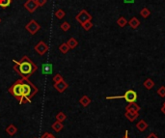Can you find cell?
<instances>
[{"instance_id":"836d02e7","label":"cell","mask_w":165,"mask_h":138,"mask_svg":"<svg viewBox=\"0 0 165 138\" xmlns=\"http://www.w3.org/2000/svg\"><path fill=\"white\" fill-rule=\"evenodd\" d=\"M134 0H125V2L126 3H132Z\"/></svg>"},{"instance_id":"cb8c5ba5","label":"cell","mask_w":165,"mask_h":138,"mask_svg":"<svg viewBox=\"0 0 165 138\" xmlns=\"http://www.w3.org/2000/svg\"><path fill=\"white\" fill-rule=\"evenodd\" d=\"M140 15H141V16H143L144 18H147L148 16L151 15V12L148 8H143L140 11Z\"/></svg>"},{"instance_id":"5bb4252c","label":"cell","mask_w":165,"mask_h":138,"mask_svg":"<svg viewBox=\"0 0 165 138\" xmlns=\"http://www.w3.org/2000/svg\"><path fill=\"white\" fill-rule=\"evenodd\" d=\"M67 45H69V47H70V49H74L77 47L78 45V42L76 41V39L74 38H70L69 39V41L67 42Z\"/></svg>"},{"instance_id":"1f68e13d","label":"cell","mask_w":165,"mask_h":138,"mask_svg":"<svg viewBox=\"0 0 165 138\" xmlns=\"http://www.w3.org/2000/svg\"><path fill=\"white\" fill-rule=\"evenodd\" d=\"M123 138H130V137H128V130H126V132H125V136Z\"/></svg>"},{"instance_id":"2e32d148","label":"cell","mask_w":165,"mask_h":138,"mask_svg":"<svg viewBox=\"0 0 165 138\" xmlns=\"http://www.w3.org/2000/svg\"><path fill=\"white\" fill-rule=\"evenodd\" d=\"M52 71V66L50 64H44L42 65V74H50Z\"/></svg>"},{"instance_id":"4316f807","label":"cell","mask_w":165,"mask_h":138,"mask_svg":"<svg viewBox=\"0 0 165 138\" xmlns=\"http://www.w3.org/2000/svg\"><path fill=\"white\" fill-rule=\"evenodd\" d=\"M157 93L158 94V96L161 97V98H164L165 97V86H161L157 89Z\"/></svg>"},{"instance_id":"f546056e","label":"cell","mask_w":165,"mask_h":138,"mask_svg":"<svg viewBox=\"0 0 165 138\" xmlns=\"http://www.w3.org/2000/svg\"><path fill=\"white\" fill-rule=\"evenodd\" d=\"M47 2V0H36V3H37L38 7H42V6H44Z\"/></svg>"},{"instance_id":"4fadbf2b","label":"cell","mask_w":165,"mask_h":138,"mask_svg":"<svg viewBox=\"0 0 165 138\" xmlns=\"http://www.w3.org/2000/svg\"><path fill=\"white\" fill-rule=\"evenodd\" d=\"M128 25L130 26L131 28H133V29H136L139 27V25H140V21L137 18H130V21L127 22Z\"/></svg>"},{"instance_id":"8fae6325","label":"cell","mask_w":165,"mask_h":138,"mask_svg":"<svg viewBox=\"0 0 165 138\" xmlns=\"http://www.w3.org/2000/svg\"><path fill=\"white\" fill-rule=\"evenodd\" d=\"M141 109L140 106L138 105L136 103H128L126 107V111H134V112H139V110Z\"/></svg>"},{"instance_id":"6da1fadb","label":"cell","mask_w":165,"mask_h":138,"mask_svg":"<svg viewBox=\"0 0 165 138\" xmlns=\"http://www.w3.org/2000/svg\"><path fill=\"white\" fill-rule=\"evenodd\" d=\"M13 62L15 63L14 70L21 75V77L28 78L38 70L37 66L33 63V61L31 59H29L28 56H23L21 61L13 60Z\"/></svg>"},{"instance_id":"52a82bcc","label":"cell","mask_w":165,"mask_h":138,"mask_svg":"<svg viewBox=\"0 0 165 138\" xmlns=\"http://www.w3.org/2000/svg\"><path fill=\"white\" fill-rule=\"evenodd\" d=\"M48 48H49L48 45L42 41L39 42L38 44L35 45V51L37 52V53H39L40 55H44L47 53L48 51Z\"/></svg>"},{"instance_id":"ffe728a7","label":"cell","mask_w":165,"mask_h":138,"mask_svg":"<svg viewBox=\"0 0 165 138\" xmlns=\"http://www.w3.org/2000/svg\"><path fill=\"white\" fill-rule=\"evenodd\" d=\"M65 16H66V13H65L62 9H58L57 11L55 12V16H56V18H57L58 19L64 18Z\"/></svg>"},{"instance_id":"44dd1931","label":"cell","mask_w":165,"mask_h":138,"mask_svg":"<svg viewBox=\"0 0 165 138\" xmlns=\"http://www.w3.org/2000/svg\"><path fill=\"white\" fill-rule=\"evenodd\" d=\"M12 3V0H0V7L2 9L8 8Z\"/></svg>"},{"instance_id":"3957f363","label":"cell","mask_w":165,"mask_h":138,"mask_svg":"<svg viewBox=\"0 0 165 138\" xmlns=\"http://www.w3.org/2000/svg\"><path fill=\"white\" fill-rule=\"evenodd\" d=\"M9 93L19 100L22 97V78L16 80L11 87L9 88Z\"/></svg>"},{"instance_id":"f1b7e54d","label":"cell","mask_w":165,"mask_h":138,"mask_svg":"<svg viewBox=\"0 0 165 138\" xmlns=\"http://www.w3.org/2000/svg\"><path fill=\"white\" fill-rule=\"evenodd\" d=\"M62 80H64L63 79V77H62V75L61 74H57L55 75V76L53 77V81H54V83H58V82H60V81H62Z\"/></svg>"},{"instance_id":"d6986e66","label":"cell","mask_w":165,"mask_h":138,"mask_svg":"<svg viewBox=\"0 0 165 138\" xmlns=\"http://www.w3.org/2000/svg\"><path fill=\"white\" fill-rule=\"evenodd\" d=\"M59 50H60L62 53L65 54L70 50V47H69V45H67V42H64V44L60 45V47H59Z\"/></svg>"},{"instance_id":"ba28073f","label":"cell","mask_w":165,"mask_h":138,"mask_svg":"<svg viewBox=\"0 0 165 138\" xmlns=\"http://www.w3.org/2000/svg\"><path fill=\"white\" fill-rule=\"evenodd\" d=\"M24 8L27 10L29 13H34L38 8V5L36 3V0H27L24 3Z\"/></svg>"},{"instance_id":"e575fe53","label":"cell","mask_w":165,"mask_h":138,"mask_svg":"<svg viewBox=\"0 0 165 138\" xmlns=\"http://www.w3.org/2000/svg\"><path fill=\"white\" fill-rule=\"evenodd\" d=\"M162 106H165V101H164V103H163V104H162Z\"/></svg>"},{"instance_id":"ac0fdd59","label":"cell","mask_w":165,"mask_h":138,"mask_svg":"<svg viewBox=\"0 0 165 138\" xmlns=\"http://www.w3.org/2000/svg\"><path fill=\"white\" fill-rule=\"evenodd\" d=\"M117 24L120 26V27H125V26L127 24V19L125 18V16H120V18H118Z\"/></svg>"},{"instance_id":"4dcf8cb0","label":"cell","mask_w":165,"mask_h":138,"mask_svg":"<svg viewBox=\"0 0 165 138\" xmlns=\"http://www.w3.org/2000/svg\"><path fill=\"white\" fill-rule=\"evenodd\" d=\"M146 138H158L157 135H156V133H154V132H151V134H149Z\"/></svg>"},{"instance_id":"d590c367","label":"cell","mask_w":165,"mask_h":138,"mask_svg":"<svg viewBox=\"0 0 165 138\" xmlns=\"http://www.w3.org/2000/svg\"><path fill=\"white\" fill-rule=\"evenodd\" d=\"M0 23H1V18H0Z\"/></svg>"},{"instance_id":"d4e9b609","label":"cell","mask_w":165,"mask_h":138,"mask_svg":"<svg viewBox=\"0 0 165 138\" xmlns=\"http://www.w3.org/2000/svg\"><path fill=\"white\" fill-rule=\"evenodd\" d=\"M60 28H61L62 30H63L64 32H67V31H69V30H70V28H71V24L69 23L68 21H64L63 23L61 24Z\"/></svg>"},{"instance_id":"7402d4cb","label":"cell","mask_w":165,"mask_h":138,"mask_svg":"<svg viewBox=\"0 0 165 138\" xmlns=\"http://www.w3.org/2000/svg\"><path fill=\"white\" fill-rule=\"evenodd\" d=\"M52 129H53L55 131H57V132H59V131H60L62 129H63V125H62V123L61 122H56V123H54L53 125H52Z\"/></svg>"},{"instance_id":"9a60e30c","label":"cell","mask_w":165,"mask_h":138,"mask_svg":"<svg viewBox=\"0 0 165 138\" xmlns=\"http://www.w3.org/2000/svg\"><path fill=\"white\" fill-rule=\"evenodd\" d=\"M143 85L145 86V88H146V89L151 90L152 88H154V82L153 79H151V78H147V79L144 81Z\"/></svg>"},{"instance_id":"277c9868","label":"cell","mask_w":165,"mask_h":138,"mask_svg":"<svg viewBox=\"0 0 165 138\" xmlns=\"http://www.w3.org/2000/svg\"><path fill=\"white\" fill-rule=\"evenodd\" d=\"M115 98H124L127 103H135L137 100V93L133 90H127L123 96H114V97H107L106 100H115Z\"/></svg>"},{"instance_id":"83f0119b","label":"cell","mask_w":165,"mask_h":138,"mask_svg":"<svg viewBox=\"0 0 165 138\" xmlns=\"http://www.w3.org/2000/svg\"><path fill=\"white\" fill-rule=\"evenodd\" d=\"M56 119H57V121H59V122H62V121H64L66 119V115L62 112H59L57 114V116H56Z\"/></svg>"},{"instance_id":"e0dca14e","label":"cell","mask_w":165,"mask_h":138,"mask_svg":"<svg viewBox=\"0 0 165 138\" xmlns=\"http://www.w3.org/2000/svg\"><path fill=\"white\" fill-rule=\"evenodd\" d=\"M80 103L82 104L83 106H88L89 104L91 103V100H90V98L87 97V96H83L81 98H80Z\"/></svg>"},{"instance_id":"7c38bea8","label":"cell","mask_w":165,"mask_h":138,"mask_svg":"<svg viewBox=\"0 0 165 138\" xmlns=\"http://www.w3.org/2000/svg\"><path fill=\"white\" fill-rule=\"evenodd\" d=\"M148 127L149 126H148V124L145 120H140L139 122L136 124V129L139 131H141V132H143V131L146 130L148 129Z\"/></svg>"},{"instance_id":"9c48e42d","label":"cell","mask_w":165,"mask_h":138,"mask_svg":"<svg viewBox=\"0 0 165 138\" xmlns=\"http://www.w3.org/2000/svg\"><path fill=\"white\" fill-rule=\"evenodd\" d=\"M125 116L126 118L130 121V122H133L137 119L138 117H139V113L138 112H134V111H126V113H125Z\"/></svg>"},{"instance_id":"484cf974","label":"cell","mask_w":165,"mask_h":138,"mask_svg":"<svg viewBox=\"0 0 165 138\" xmlns=\"http://www.w3.org/2000/svg\"><path fill=\"white\" fill-rule=\"evenodd\" d=\"M81 26L83 27V29L85 31H89L92 27H93V23H92V21H86L83 24H81Z\"/></svg>"},{"instance_id":"603a6c76","label":"cell","mask_w":165,"mask_h":138,"mask_svg":"<svg viewBox=\"0 0 165 138\" xmlns=\"http://www.w3.org/2000/svg\"><path fill=\"white\" fill-rule=\"evenodd\" d=\"M6 131H7V133H9L10 135H14L16 132V127H15L14 125H10L7 129H6Z\"/></svg>"},{"instance_id":"d6a6232c","label":"cell","mask_w":165,"mask_h":138,"mask_svg":"<svg viewBox=\"0 0 165 138\" xmlns=\"http://www.w3.org/2000/svg\"><path fill=\"white\" fill-rule=\"evenodd\" d=\"M161 112H162V113L165 115V106H162V107H161Z\"/></svg>"},{"instance_id":"7a4b0ae2","label":"cell","mask_w":165,"mask_h":138,"mask_svg":"<svg viewBox=\"0 0 165 138\" xmlns=\"http://www.w3.org/2000/svg\"><path fill=\"white\" fill-rule=\"evenodd\" d=\"M22 78V97L19 100V103H31V98L35 96V94L38 92L37 87L34 84L28 80V78Z\"/></svg>"},{"instance_id":"30bf717a","label":"cell","mask_w":165,"mask_h":138,"mask_svg":"<svg viewBox=\"0 0 165 138\" xmlns=\"http://www.w3.org/2000/svg\"><path fill=\"white\" fill-rule=\"evenodd\" d=\"M54 87H55V89L59 92V93H63V92L68 88V84L66 83L64 80H62L60 82H58V83H55Z\"/></svg>"},{"instance_id":"5b68a950","label":"cell","mask_w":165,"mask_h":138,"mask_svg":"<svg viewBox=\"0 0 165 138\" xmlns=\"http://www.w3.org/2000/svg\"><path fill=\"white\" fill-rule=\"evenodd\" d=\"M92 18H93V16L89 14L86 10H81L77 14V16H75V19H76L80 24H83L86 21H92Z\"/></svg>"},{"instance_id":"8992f818","label":"cell","mask_w":165,"mask_h":138,"mask_svg":"<svg viewBox=\"0 0 165 138\" xmlns=\"http://www.w3.org/2000/svg\"><path fill=\"white\" fill-rule=\"evenodd\" d=\"M25 28L31 35H35L36 33L41 29V25H40L35 19H32V21H30L27 24H26Z\"/></svg>"}]
</instances>
